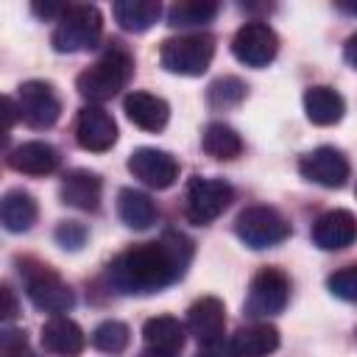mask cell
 <instances>
[{"label": "cell", "mask_w": 357, "mask_h": 357, "mask_svg": "<svg viewBox=\"0 0 357 357\" xmlns=\"http://www.w3.org/2000/svg\"><path fill=\"white\" fill-rule=\"evenodd\" d=\"M192 259V243L178 231H165L156 243H142L123 251L106 271V279L120 293H156L184 276Z\"/></svg>", "instance_id": "1"}, {"label": "cell", "mask_w": 357, "mask_h": 357, "mask_svg": "<svg viewBox=\"0 0 357 357\" xmlns=\"http://www.w3.org/2000/svg\"><path fill=\"white\" fill-rule=\"evenodd\" d=\"M131 73H134V59L123 47H112L109 53H103L92 67H86L78 75L75 86L89 103H103V100L114 98L128 84Z\"/></svg>", "instance_id": "2"}, {"label": "cell", "mask_w": 357, "mask_h": 357, "mask_svg": "<svg viewBox=\"0 0 357 357\" xmlns=\"http://www.w3.org/2000/svg\"><path fill=\"white\" fill-rule=\"evenodd\" d=\"M103 33V17L95 6H67L53 28V47L59 53H78L98 45Z\"/></svg>", "instance_id": "3"}, {"label": "cell", "mask_w": 357, "mask_h": 357, "mask_svg": "<svg viewBox=\"0 0 357 357\" xmlns=\"http://www.w3.org/2000/svg\"><path fill=\"white\" fill-rule=\"evenodd\" d=\"M215 56V39L209 33H184L162 42V67L176 75H204Z\"/></svg>", "instance_id": "4"}, {"label": "cell", "mask_w": 357, "mask_h": 357, "mask_svg": "<svg viewBox=\"0 0 357 357\" xmlns=\"http://www.w3.org/2000/svg\"><path fill=\"white\" fill-rule=\"evenodd\" d=\"M234 231L248 248H271L290 237V223L273 206H248L237 215Z\"/></svg>", "instance_id": "5"}, {"label": "cell", "mask_w": 357, "mask_h": 357, "mask_svg": "<svg viewBox=\"0 0 357 357\" xmlns=\"http://www.w3.org/2000/svg\"><path fill=\"white\" fill-rule=\"evenodd\" d=\"M231 195L234 190L223 178H192L184 195V215L190 223L206 226L226 212V206L231 204Z\"/></svg>", "instance_id": "6"}, {"label": "cell", "mask_w": 357, "mask_h": 357, "mask_svg": "<svg viewBox=\"0 0 357 357\" xmlns=\"http://www.w3.org/2000/svg\"><path fill=\"white\" fill-rule=\"evenodd\" d=\"M25 293H28V298L36 310H45V312H53V315L70 312L73 304H75V296H73L70 284L56 271H50L47 265L25 268Z\"/></svg>", "instance_id": "7"}, {"label": "cell", "mask_w": 357, "mask_h": 357, "mask_svg": "<svg viewBox=\"0 0 357 357\" xmlns=\"http://www.w3.org/2000/svg\"><path fill=\"white\" fill-rule=\"evenodd\" d=\"M287 296H290L287 276L276 268H262L251 279L248 298H245V315L248 318H271L284 310Z\"/></svg>", "instance_id": "8"}, {"label": "cell", "mask_w": 357, "mask_h": 357, "mask_svg": "<svg viewBox=\"0 0 357 357\" xmlns=\"http://www.w3.org/2000/svg\"><path fill=\"white\" fill-rule=\"evenodd\" d=\"M17 109L25 126L42 131L50 128L61 114V100L47 81H25L17 92Z\"/></svg>", "instance_id": "9"}, {"label": "cell", "mask_w": 357, "mask_h": 357, "mask_svg": "<svg viewBox=\"0 0 357 357\" xmlns=\"http://www.w3.org/2000/svg\"><path fill=\"white\" fill-rule=\"evenodd\" d=\"M231 53L245 67H268L279 53V39L268 22H245L231 39Z\"/></svg>", "instance_id": "10"}, {"label": "cell", "mask_w": 357, "mask_h": 357, "mask_svg": "<svg viewBox=\"0 0 357 357\" xmlns=\"http://www.w3.org/2000/svg\"><path fill=\"white\" fill-rule=\"evenodd\" d=\"M75 139L84 151H92V153H103L109 151L114 142H117V123L114 117L98 106V103H89L78 112V120H75Z\"/></svg>", "instance_id": "11"}, {"label": "cell", "mask_w": 357, "mask_h": 357, "mask_svg": "<svg viewBox=\"0 0 357 357\" xmlns=\"http://www.w3.org/2000/svg\"><path fill=\"white\" fill-rule=\"evenodd\" d=\"M128 170L134 178L153 190H167L178 178V162L159 148H137L128 156Z\"/></svg>", "instance_id": "12"}, {"label": "cell", "mask_w": 357, "mask_h": 357, "mask_svg": "<svg viewBox=\"0 0 357 357\" xmlns=\"http://www.w3.org/2000/svg\"><path fill=\"white\" fill-rule=\"evenodd\" d=\"M298 170H301V176L307 181H315V184L329 187V190L343 187L346 178H349V162H346V156L337 148H329V145L304 153L301 162H298Z\"/></svg>", "instance_id": "13"}, {"label": "cell", "mask_w": 357, "mask_h": 357, "mask_svg": "<svg viewBox=\"0 0 357 357\" xmlns=\"http://www.w3.org/2000/svg\"><path fill=\"white\" fill-rule=\"evenodd\" d=\"M223 326H226V307L215 296H204L187 310V329L201 346L223 340Z\"/></svg>", "instance_id": "14"}, {"label": "cell", "mask_w": 357, "mask_h": 357, "mask_svg": "<svg viewBox=\"0 0 357 357\" xmlns=\"http://www.w3.org/2000/svg\"><path fill=\"white\" fill-rule=\"evenodd\" d=\"M357 240V218L349 209H329L312 226V243L324 251H340Z\"/></svg>", "instance_id": "15"}, {"label": "cell", "mask_w": 357, "mask_h": 357, "mask_svg": "<svg viewBox=\"0 0 357 357\" xmlns=\"http://www.w3.org/2000/svg\"><path fill=\"white\" fill-rule=\"evenodd\" d=\"M39 340H42L45 351L59 354V357H75L84 351V343H86L84 329L67 315H53L50 321H45Z\"/></svg>", "instance_id": "16"}, {"label": "cell", "mask_w": 357, "mask_h": 357, "mask_svg": "<svg viewBox=\"0 0 357 357\" xmlns=\"http://www.w3.org/2000/svg\"><path fill=\"white\" fill-rule=\"evenodd\" d=\"M8 165L17 173H25V176H47L59 167V151L50 142L31 139V142L17 145L8 153Z\"/></svg>", "instance_id": "17"}, {"label": "cell", "mask_w": 357, "mask_h": 357, "mask_svg": "<svg viewBox=\"0 0 357 357\" xmlns=\"http://www.w3.org/2000/svg\"><path fill=\"white\" fill-rule=\"evenodd\" d=\"M123 112L142 131H162L170 117L167 103L151 92H128L123 100Z\"/></svg>", "instance_id": "18"}, {"label": "cell", "mask_w": 357, "mask_h": 357, "mask_svg": "<svg viewBox=\"0 0 357 357\" xmlns=\"http://www.w3.org/2000/svg\"><path fill=\"white\" fill-rule=\"evenodd\" d=\"M279 346V332L271 324H251L231 335L229 351L231 357H268Z\"/></svg>", "instance_id": "19"}, {"label": "cell", "mask_w": 357, "mask_h": 357, "mask_svg": "<svg viewBox=\"0 0 357 357\" xmlns=\"http://www.w3.org/2000/svg\"><path fill=\"white\" fill-rule=\"evenodd\" d=\"M100 178L89 170H73L64 176L61 181V201L67 206L84 209V212H95L100 206Z\"/></svg>", "instance_id": "20"}, {"label": "cell", "mask_w": 357, "mask_h": 357, "mask_svg": "<svg viewBox=\"0 0 357 357\" xmlns=\"http://www.w3.org/2000/svg\"><path fill=\"white\" fill-rule=\"evenodd\" d=\"M142 340L151 351L162 354H178L184 346V324L173 315H156L148 318L142 326Z\"/></svg>", "instance_id": "21"}, {"label": "cell", "mask_w": 357, "mask_h": 357, "mask_svg": "<svg viewBox=\"0 0 357 357\" xmlns=\"http://www.w3.org/2000/svg\"><path fill=\"white\" fill-rule=\"evenodd\" d=\"M346 112V100L332 86H310L304 92V114L315 126H335Z\"/></svg>", "instance_id": "22"}, {"label": "cell", "mask_w": 357, "mask_h": 357, "mask_svg": "<svg viewBox=\"0 0 357 357\" xmlns=\"http://www.w3.org/2000/svg\"><path fill=\"white\" fill-rule=\"evenodd\" d=\"M36 201L31 192L25 190H11L3 195V204H0V220L6 226V231H14V234H22L28 231L33 223H36Z\"/></svg>", "instance_id": "23"}, {"label": "cell", "mask_w": 357, "mask_h": 357, "mask_svg": "<svg viewBox=\"0 0 357 357\" xmlns=\"http://www.w3.org/2000/svg\"><path fill=\"white\" fill-rule=\"evenodd\" d=\"M112 14H114V20L123 31L142 33L159 20L162 6L156 0H117L112 6Z\"/></svg>", "instance_id": "24"}, {"label": "cell", "mask_w": 357, "mask_h": 357, "mask_svg": "<svg viewBox=\"0 0 357 357\" xmlns=\"http://www.w3.org/2000/svg\"><path fill=\"white\" fill-rule=\"evenodd\" d=\"M117 215L128 229L142 231L156 220V206L145 192L126 187V190L117 192Z\"/></svg>", "instance_id": "25"}, {"label": "cell", "mask_w": 357, "mask_h": 357, "mask_svg": "<svg viewBox=\"0 0 357 357\" xmlns=\"http://www.w3.org/2000/svg\"><path fill=\"white\" fill-rule=\"evenodd\" d=\"M204 151L212 159H234L243 151L240 134L226 123H209L204 131Z\"/></svg>", "instance_id": "26"}, {"label": "cell", "mask_w": 357, "mask_h": 357, "mask_svg": "<svg viewBox=\"0 0 357 357\" xmlns=\"http://www.w3.org/2000/svg\"><path fill=\"white\" fill-rule=\"evenodd\" d=\"M218 14V3H206V0H187V3H176L167 11V25L173 28H201L206 22H212Z\"/></svg>", "instance_id": "27"}, {"label": "cell", "mask_w": 357, "mask_h": 357, "mask_svg": "<svg viewBox=\"0 0 357 357\" xmlns=\"http://www.w3.org/2000/svg\"><path fill=\"white\" fill-rule=\"evenodd\" d=\"M245 84L234 75H226V78H218L209 89H206V103L212 109H231L237 106L243 98H245Z\"/></svg>", "instance_id": "28"}, {"label": "cell", "mask_w": 357, "mask_h": 357, "mask_svg": "<svg viewBox=\"0 0 357 357\" xmlns=\"http://www.w3.org/2000/svg\"><path fill=\"white\" fill-rule=\"evenodd\" d=\"M128 337H131V332L123 321H103L92 332V346L106 354H120L128 346Z\"/></svg>", "instance_id": "29"}, {"label": "cell", "mask_w": 357, "mask_h": 357, "mask_svg": "<svg viewBox=\"0 0 357 357\" xmlns=\"http://www.w3.org/2000/svg\"><path fill=\"white\" fill-rule=\"evenodd\" d=\"M329 290H332V296H337L343 301H357V265H349V268L332 273Z\"/></svg>", "instance_id": "30"}, {"label": "cell", "mask_w": 357, "mask_h": 357, "mask_svg": "<svg viewBox=\"0 0 357 357\" xmlns=\"http://www.w3.org/2000/svg\"><path fill=\"white\" fill-rule=\"evenodd\" d=\"M56 240H59L61 248L78 251V248L84 245V240H86V229H84L81 223H75V220H64V223L56 229Z\"/></svg>", "instance_id": "31"}, {"label": "cell", "mask_w": 357, "mask_h": 357, "mask_svg": "<svg viewBox=\"0 0 357 357\" xmlns=\"http://www.w3.org/2000/svg\"><path fill=\"white\" fill-rule=\"evenodd\" d=\"M0 346H3V354L6 357H20L25 351V332H17V329H6L3 337H0Z\"/></svg>", "instance_id": "32"}, {"label": "cell", "mask_w": 357, "mask_h": 357, "mask_svg": "<svg viewBox=\"0 0 357 357\" xmlns=\"http://www.w3.org/2000/svg\"><path fill=\"white\" fill-rule=\"evenodd\" d=\"M0 315L6 321L17 315V298H14V293L8 287H0Z\"/></svg>", "instance_id": "33"}, {"label": "cell", "mask_w": 357, "mask_h": 357, "mask_svg": "<svg viewBox=\"0 0 357 357\" xmlns=\"http://www.w3.org/2000/svg\"><path fill=\"white\" fill-rule=\"evenodd\" d=\"M198 357H231V351H229V343L218 340V343H206V346H201Z\"/></svg>", "instance_id": "34"}, {"label": "cell", "mask_w": 357, "mask_h": 357, "mask_svg": "<svg viewBox=\"0 0 357 357\" xmlns=\"http://www.w3.org/2000/svg\"><path fill=\"white\" fill-rule=\"evenodd\" d=\"M343 56H346V61L357 70V33H351L349 39H346V47H343Z\"/></svg>", "instance_id": "35"}, {"label": "cell", "mask_w": 357, "mask_h": 357, "mask_svg": "<svg viewBox=\"0 0 357 357\" xmlns=\"http://www.w3.org/2000/svg\"><path fill=\"white\" fill-rule=\"evenodd\" d=\"M139 357H176V354H162V351H151V349H148V351H142Z\"/></svg>", "instance_id": "36"}, {"label": "cell", "mask_w": 357, "mask_h": 357, "mask_svg": "<svg viewBox=\"0 0 357 357\" xmlns=\"http://www.w3.org/2000/svg\"><path fill=\"white\" fill-rule=\"evenodd\" d=\"M340 8H343V11H351V14H357V3H340Z\"/></svg>", "instance_id": "37"}]
</instances>
